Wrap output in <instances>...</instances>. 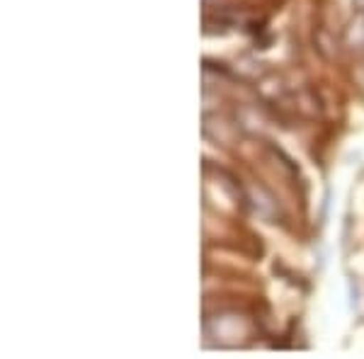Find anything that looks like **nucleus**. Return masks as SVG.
I'll return each instance as SVG.
<instances>
[]
</instances>
